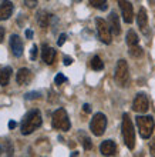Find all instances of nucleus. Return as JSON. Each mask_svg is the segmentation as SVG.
Segmentation results:
<instances>
[{
	"label": "nucleus",
	"mask_w": 155,
	"mask_h": 157,
	"mask_svg": "<svg viewBox=\"0 0 155 157\" xmlns=\"http://www.w3.org/2000/svg\"><path fill=\"white\" fill-rule=\"evenodd\" d=\"M41 121L43 120H41L40 110L34 109V110L29 112L26 114L24 119H23V123H21V134H24V136L31 134L36 128H39L41 126Z\"/></svg>",
	"instance_id": "1"
},
{
	"label": "nucleus",
	"mask_w": 155,
	"mask_h": 157,
	"mask_svg": "<svg viewBox=\"0 0 155 157\" xmlns=\"http://www.w3.org/2000/svg\"><path fill=\"white\" fill-rule=\"evenodd\" d=\"M121 128H123V137H124V143L130 150H132L135 147V132H134V126H132V121H131L130 116L124 113L123 114V124H121Z\"/></svg>",
	"instance_id": "2"
},
{
	"label": "nucleus",
	"mask_w": 155,
	"mask_h": 157,
	"mask_svg": "<svg viewBox=\"0 0 155 157\" xmlns=\"http://www.w3.org/2000/svg\"><path fill=\"white\" fill-rule=\"evenodd\" d=\"M135 123H137V127H138L139 136L142 139H149L152 136L155 123L151 116H137Z\"/></svg>",
	"instance_id": "3"
},
{
	"label": "nucleus",
	"mask_w": 155,
	"mask_h": 157,
	"mask_svg": "<svg viewBox=\"0 0 155 157\" xmlns=\"http://www.w3.org/2000/svg\"><path fill=\"white\" fill-rule=\"evenodd\" d=\"M51 124H53V127L57 128V130L68 132L70 127H71V123H70V119H68V116H67V112H65L64 109H57V110L53 113Z\"/></svg>",
	"instance_id": "4"
},
{
	"label": "nucleus",
	"mask_w": 155,
	"mask_h": 157,
	"mask_svg": "<svg viewBox=\"0 0 155 157\" xmlns=\"http://www.w3.org/2000/svg\"><path fill=\"white\" fill-rule=\"evenodd\" d=\"M115 83L120 87H125L128 84V78H130V71H128V64L124 59H120L117 66H115Z\"/></svg>",
	"instance_id": "5"
},
{
	"label": "nucleus",
	"mask_w": 155,
	"mask_h": 157,
	"mask_svg": "<svg viewBox=\"0 0 155 157\" xmlns=\"http://www.w3.org/2000/svg\"><path fill=\"white\" fill-rule=\"evenodd\" d=\"M107 128V117L102 113L94 114L90 121V130L94 136H102Z\"/></svg>",
	"instance_id": "6"
},
{
	"label": "nucleus",
	"mask_w": 155,
	"mask_h": 157,
	"mask_svg": "<svg viewBox=\"0 0 155 157\" xmlns=\"http://www.w3.org/2000/svg\"><path fill=\"white\" fill-rule=\"evenodd\" d=\"M95 26H97V32H98V37H100V40L104 43V44H110L111 43V27L110 25L107 23L104 19H101V17H97L95 19Z\"/></svg>",
	"instance_id": "7"
},
{
	"label": "nucleus",
	"mask_w": 155,
	"mask_h": 157,
	"mask_svg": "<svg viewBox=\"0 0 155 157\" xmlns=\"http://www.w3.org/2000/svg\"><path fill=\"white\" fill-rule=\"evenodd\" d=\"M148 107H149V101H148L147 94H144V93H138V94L135 96L134 103H132V110L142 114V113L148 112Z\"/></svg>",
	"instance_id": "8"
},
{
	"label": "nucleus",
	"mask_w": 155,
	"mask_h": 157,
	"mask_svg": "<svg viewBox=\"0 0 155 157\" xmlns=\"http://www.w3.org/2000/svg\"><path fill=\"white\" fill-rule=\"evenodd\" d=\"M118 6L121 9V14L125 23H132L134 20V10H132V4L128 0H118Z\"/></svg>",
	"instance_id": "9"
},
{
	"label": "nucleus",
	"mask_w": 155,
	"mask_h": 157,
	"mask_svg": "<svg viewBox=\"0 0 155 157\" xmlns=\"http://www.w3.org/2000/svg\"><path fill=\"white\" fill-rule=\"evenodd\" d=\"M10 49L16 57H20L23 54V40L17 34H12V37H10Z\"/></svg>",
	"instance_id": "10"
},
{
	"label": "nucleus",
	"mask_w": 155,
	"mask_h": 157,
	"mask_svg": "<svg viewBox=\"0 0 155 157\" xmlns=\"http://www.w3.org/2000/svg\"><path fill=\"white\" fill-rule=\"evenodd\" d=\"M100 151L102 156H115L117 154V144L113 140H105L102 141L100 146Z\"/></svg>",
	"instance_id": "11"
},
{
	"label": "nucleus",
	"mask_w": 155,
	"mask_h": 157,
	"mask_svg": "<svg viewBox=\"0 0 155 157\" xmlns=\"http://www.w3.org/2000/svg\"><path fill=\"white\" fill-rule=\"evenodd\" d=\"M13 9H14V6L10 0H2V3H0V20H7L9 17L12 16Z\"/></svg>",
	"instance_id": "12"
},
{
	"label": "nucleus",
	"mask_w": 155,
	"mask_h": 157,
	"mask_svg": "<svg viewBox=\"0 0 155 157\" xmlns=\"http://www.w3.org/2000/svg\"><path fill=\"white\" fill-rule=\"evenodd\" d=\"M137 23H138V27L141 29L144 34H148V16H147V10L144 7L139 9L138 16H137Z\"/></svg>",
	"instance_id": "13"
},
{
	"label": "nucleus",
	"mask_w": 155,
	"mask_h": 157,
	"mask_svg": "<svg viewBox=\"0 0 155 157\" xmlns=\"http://www.w3.org/2000/svg\"><path fill=\"white\" fill-rule=\"evenodd\" d=\"M31 78H33V73L29 70V69H26V67H23V69H20V70L17 71L16 82L19 83V84H21V86L29 84V83L31 82Z\"/></svg>",
	"instance_id": "14"
},
{
	"label": "nucleus",
	"mask_w": 155,
	"mask_h": 157,
	"mask_svg": "<svg viewBox=\"0 0 155 157\" xmlns=\"http://www.w3.org/2000/svg\"><path fill=\"white\" fill-rule=\"evenodd\" d=\"M108 25L111 27V32L113 34L118 36L121 33V25H120V19H118V14L115 12H111L110 16H108Z\"/></svg>",
	"instance_id": "15"
},
{
	"label": "nucleus",
	"mask_w": 155,
	"mask_h": 157,
	"mask_svg": "<svg viewBox=\"0 0 155 157\" xmlns=\"http://www.w3.org/2000/svg\"><path fill=\"white\" fill-rule=\"evenodd\" d=\"M41 59L46 64H53L54 59H56V50L50 46L44 44L43 46V50H41Z\"/></svg>",
	"instance_id": "16"
},
{
	"label": "nucleus",
	"mask_w": 155,
	"mask_h": 157,
	"mask_svg": "<svg viewBox=\"0 0 155 157\" xmlns=\"http://www.w3.org/2000/svg\"><path fill=\"white\" fill-rule=\"evenodd\" d=\"M51 19H53V16H51L50 13L44 12V10H40V12L37 13V23H39V26L43 27V29H47V27H49Z\"/></svg>",
	"instance_id": "17"
},
{
	"label": "nucleus",
	"mask_w": 155,
	"mask_h": 157,
	"mask_svg": "<svg viewBox=\"0 0 155 157\" xmlns=\"http://www.w3.org/2000/svg\"><path fill=\"white\" fill-rule=\"evenodd\" d=\"M10 76H12V69H10V67L0 69V84H2V86H6V84H9Z\"/></svg>",
	"instance_id": "18"
},
{
	"label": "nucleus",
	"mask_w": 155,
	"mask_h": 157,
	"mask_svg": "<svg viewBox=\"0 0 155 157\" xmlns=\"http://www.w3.org/2000/svg\"><path fill=\"white\" fill-rule=\"evenodd\" d=\"M78 137H80V140H81V144H83V147L86 150H91L93 149V141L90 140V137L87 136V134H84L83 132H80L78 133Z\"/></svg>",
	"instance_id": "19"
},
{
	"label": "nucleus",
	"mask_w": 155,
	"mask_h": 157,
	"mask_svg": "<svg viewBox=\"0 0 155 157\" xmlns=\"http://www.w3.org/2000/svg\"><path fill=\"white\" fill-rule=\"evenodd\" d=\"M127 44H128V47H132V46L138 44V36H137V33H135L134 30H130L127 33Z\"/></svg>",
	"instance_id": "20"
},
{
	"label": "nucleus",
	"mask_w": 155,
	"mask_h": 157,
	"mask_svg": "<svg viewBox=\"0 0 155 157\" xmlns=\"http://www.w3.org/2000/svg\"><path fill=\"white\" fill-rule=\"evenodd\" d=\"M91 67H93V70L100 71L104 69V63H102V60L98 57V56H94V57L91 59Z\"/></svg>",
	"instance_id": "21"
},
{
	"label": "nucleus",
	"mask_w": 155,
	"mask_h": 157,
	"mask_svg": "<svg viewBox=\"0 0 155 157\" xmlns=\"http://www.w3.org/2000/svg\"><path fill=\"white\" fill-rule=\"evenodd\" d=\"M90 4L98 10H107V7H108L107 0H90Z\"/></svg>",
	"instance_id": "22"
},
{
	"label": "nucleus",
	"mask_w": 155,
	"mask_h": 157,
	"mask_svg": "<svg viewBox=\"0 0 155 157\" xmlns=\"http://www.w3.org/2000/svg\"><path fill=\"white\" fill-rule=\"evenodd\" d=\"M130 54L132 56V57L138 59V57H141V56L144 54V52H142V49H141V47L137 44V46H132V47H130Z\"/></svg>",
	"instance_id": "23"
},
{
	"label": "nucleus",
	"mask_w": 155,
	"mask_h": 157,
	"mask_svg": "<svg viewBox=\"0 0 155 157\" xmlns=\"http://www.w3.org/2000/svg\"><path fill=\"white\" fill-rule=\"evenodd\" d=\"M40 93L39 91H30V93H27V94L24 96L26 100H34V99H40Z\"/></svg>",
	"instance_id": "24"
},
{
	"label": "nucleus",
	"mask_w": 155,
	"mask_h": 157,
	"mask_svg": "<svg viewBox=\"0 0 155 157\" xmlns=\"http://www.w3.org/2000/svg\"><path fill=\"white\" fill-rule=\"evenodd\" d=\"M54 82H56V84H61V83L67 82V77H65L64 75H61V73H58V75L56 76V78H54Z\"/></svg>",
	"instance_id": "25"
},
{
	"label": "nucleus",
	"mask_w": 155,
	"mask_h": 157,
	"mask_svg": "<svg viewBox=\"0 0 155 157\" xmlns=\"http://www.w3.org/2000/svg\"><path fill=\"white\" fill-rule=\"evenodd\" d=\"M37 46L36 44H33L31 46V50H30V59H31V60H36L37 59Z\"/></svg>",
	"instance_id": "26"
},
{
	"label": "nucleus",
	"mask_w": 155,
	"mask_h": 157,
	"mask_svg": "<svg viewBox=\"0 0 155 157\" xmlns=\"http://www.w3.org/2000/svg\"><path fill=\"white\" fill-rule=\"evenodd\" d=\"M24 3L27 4V7L33 9V7H36V4H37V0H24Z\"/></svg>",
	"instance_id": "27"
},
{
	"label": "nucleus",
	"mask_w": 155,
	"mask_h": 157,
	"mask_svg": "<svg viewBox=\"0 0 155 157\" xmlns=\"http://www.w3.org/2000/svg\"><path fill=\"white\" fill-rule=\"evenodd\" d=\"M65 39H67V36H65L64 33L60 34V36H58V40H57V44L58 46H63V44H64V41H65Z\"/></svg>",
	"instance_id": "28"
},
{
	"label": "nucleus",
	"mask_w": 155,
	"mask_h": 157,
	"mask_svg": "<svg viewBox=\"0 0 155 157\" xmlns=\"http://www.w3.org/2000/svg\"><path fill=\"white\" fill-rule=\"evenodd\" d=\"M71 63H73V59H71V57H67V56H65V57H64V64H65V66H70Z\"/></svg>",
	"instance_id": "29"
},
{
	"label": "nucleus",
	"mask_w": 155,
	"mask_h": 157,
	"mask_svg": "<svg viewBox=\"0 0 155 157\" xmlns=\"http://www.w3.org/2000/svg\"><path fill=\"white\" fill-rule=\"evenodd\" d=\"M149 150H151V154H152V156H155V140L152 141L151 144H149Z\"/></svg>",
	"instance_id": "30"
},
{
	"label": "nucleus",
	"mask_w": 155,
	"mask_h": 157,
	"mask_svg": "<svg viewBox=\"0 0 155 157\" xmlns=\"http://www.w3.org/2000/svg\"><path fill=\"white\" fill-rule=\"evenodd\" d=\"M3 39H4V29L0 26V43L3 41Z\"/></svg>",
	"instance_id": "31"
},
{
	"label": "nucleus",
	"mask_w": 155,
	"mask_h": 157,
	"mask_svg": "<svg viewBox=\"0 0 155 157\" xmlns=\"http://www.w3.org/2000/svg\"><path fill=\"white\" fill-rule=\"evenodd\" d=\"M7 154L12 156L13 154V150H12V146H10V141H7Z\"/></svg>",
	"instance_id": "32"
},
{
	"label": "nucleus",
	"mask_w": 155,
	"mask_h": 157,
	"mask_svg": "<svg viewBox=\"0 0 155 157\" xmlns=\"http://www.w3.org/2000/svg\"><path fill=\"white\" fill-rule=\"evenodd\" d=\"M83 109H84V112H86V113H90L91 112L90 104H84V106H83Z\"/></svg>",
	"instance_id": "33"
},
{
	"label": "nucleus",
	"mask_w": 155,
	"mask_h": 157,
	"mask_svg": "<svg viewBox=\"0 0 155 157\" xmlns=\"http://www.w3.org/2000/svg\"><path fill=\"white\" fill-rule=\"evenodd\" d=\"M16 127V121H13V120H10V121H9V128H14Z\"/></svg>",
	"instance_id": "34"
},
{
	"label": "nucleus",
	"mask_w": 155,
	"mask_h": 157,
	"mask_svg": "<svg viewBox=\"0 0 155 157\" xmlns=\"http://www.w3.org/2000/svg\"><path fill=\"white\" fill-rule=\"evenodd\" d=\"M26 37H27V39H31L33 37V32H31V30H26Z\"/></svg>",
	"instance_id": "35"
},
{
	"label": "nucleus",
	"mask_w": 155,
	"mask_h": 157,
	"mask_svg": "<svg viewBox=\"0 0 155 157\" xmlns=\"http://www.w3.org/2000/svg\"><path fill=\"white\" fill-rule=\"evenodd\" d=\"M148 2H149L151 4H154V6H155V0H148Z\"/></svg>",
	"instance_id": "36"
},
{
	"label": "nucleus",
	"mask_w": 155,
	"mask_h": 157,
	"mask_svg": "<svg viewBox=\"0 0 155 157\" xmlns=\"http://www.w3.org/2000/svg\"><path fill=\"white\" fill-rule=\"evenodd\" d=\"M0 153H2V149H0Z\"/></svg>",
	"instance_id": "37"
},
{
	"label": "nucleus",
	"mask_w": 155,
	"mask_h": 157,
	"mask_svg": "<svg viewBox=\"0 0 155 157\" xmlns=\"http://www.w3.org/2000/svg\"><path fill=\"white\" fill-rule=\"evenodd\" d=\"M77 2H81V0H77Z\"/></svg>",
	"instance_id": "38"
}]
</instances>
